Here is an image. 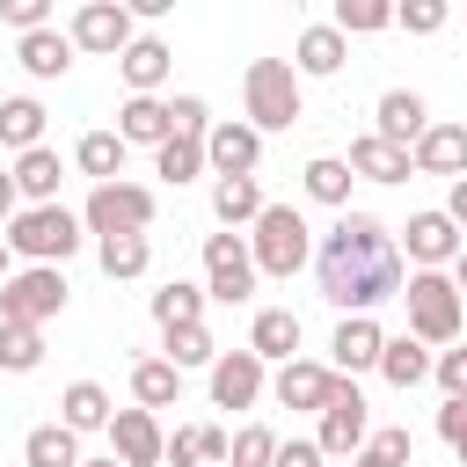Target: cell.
Wrapping results in <instances>:
<instances>
[{"mask_svg":"<svg viewBox=\"0 0 467 467\" xmlns=\"http://www.w3.org/2000/svg\"><path fill=\"white\" fill-rule=\"evenodd\" d=\"M314 285L336 314H372L379 299H401V241L372 212H336V226L314 241Z\"/></svg>","mask_w":467,"mask_h":467,"instance_id":"obj_1","label":"cell"},{"mask_svg":"<svg viewBox=\"0 0 467 467\" xmlns=\"http://www.w3.org/2000/svg\"><path fill=\"white\" fill-rule=\"evenodd\" d=\"M401 306H409V336L431 343V350H452L460 343V321H467V299L452 285V270H416L401 285Z\"/></svg>","mask_w":467,"mask_h":467,"instance_id":"obj_2","label":"cell"},{"mask_svg":"<svg viewBox=\"0 0 467 467\" xmlns=\"http://www.w3.org/2000/svg\"><path fill=\"white\" fill-rule=\"evenodd\" d=\"M241 102H248V124H255V131H292V124L306 117V95H299L292 58H248Z\"/></svg>","mask_w":467,"mask_h":467,"instance_id":"obj_3","label":"cell"},{"mask_svg":"<svg viewBox=\"0 0 467 467\" xmlns=\"http://www.w3.org/2000/svg\"><path fill=\"white\" fill-rule=\"evenodd\" d=\"M248 255L255 277H292L314 263V226L299 219V204H263V219L248 226Z\"/></svg>","mask_w":467,"mask_h":467,"instance_id":"obj_4","label":"cell"},{"mask_svg":"<svg viewBox=\"0 0 467 467\" xmlns=\"http://www.w3.org/2000/svg\"><path fill=\"white\" fill-rule=\"evenodd\" d=\"M80 234H88L80 212H66V204H22L15 226H7V248H15L22 263H51V270H58V263L80 248Z\"/></svg>","mask_w":467,"mask_h":467,"instance_id":"obj_5","label":"cell"},{"mask_svg":"<svg viewBox=\"0 0 467 467\" xmlns=\"http://www.w3.org/2000/svg\"><path fill=\"white\" fill-rule=\"evenodd\" d=\"M153 212H161V197H153L146 182H95L88 204H80V226H88L95 241H117V234H146Z\"/></svg>","mask_w":467,"mask_h":467,"instance_id":"obj_6","label":"cell"},{"mask_svg":"<svg viewBox=\"0 0 467 467\" xmlns=\"http://www.w3.org/2000/svg\"><path fill=\"white\" fill-rule=\"evenodd\" d=\"M66 314V270L51 263H22L7 285H0V321H22V328H44Z\"/></svg>","mask_w":467,"mask_h":467,"instance_id":"obj_7","label":"cell"},{"mask_svg":"<svg viewBox=\"0 0 467 467\" xmlns=\"http://www.w3.org/2000/svg\"><path fill=\"white\" fill-rule=\"evenodd\" d=\"M66 36H73V51L124 58V51H131V36H139V15H131V0H80V7H73V22H66Z\"/></svg>","mask_w":467,"mask_h":467,"instance_id":"obj_8","label":"cell"},{"mask_svg":"<svg viewBox=\"0 0 467 467\" xmlns=\"http://www.w3.org/2000/svg\"><path fill=\"white\" fill-rule=\"evenodd\" d=\"M328 460H358L365 445H372V416H365V394H358V379H343L336 372V387H328V409H321V438H314Z\"/></svg>","mask_w":467,"mask_h":467,"instance_id":"obj_9","label":"cell"},{"mask_svg":"<svg viewBox=\"0 0 467 467\" xmlns=\"http://www.w3.org/2000/svg\"><path fill=\"white\" fill-rule=\"evenodd\" d=\"M204 292H212L219 306L255 299V255H248V234H204Z\"/></svg>","mask_w":467,"mask_h":467,"instance_id":"obj_10","label":"cell"},{"mask_svg":"<svg viewBox=\"0 0 467 467\" xmlns=\"http://www.w3.org/2000/svg\"><path fill=\"white\" fill-rule=\"evenodd\" d=\"M394 241H401V255H409L416 270H452V263H460V248H467V241H460V226L445 219V204H438V212H409V226H401Z\"/></svg>","mask_w":467,"mask_h":467,"instance_id":"obj_11","label":"cell"},{"mask_svg":"<svg viewBox=\"0 0 467 467\" xmlns=\"http://www.w3.org/2000/svg\"><path fill=\"white\" fill-rule=\"evenodd\" d=\"M379 350H387V328L372 314H343L336 336H328V372L358 379V372H379Z\"/></svg>","mask_w":467,"mask_h":467,"instance_id":"obj_12","label":"cell"},{"mask_svg":"<svg viewBox=\"0 0 467 467\" xmlns=\"http://www.w3.org/2000/svg\"><path fill=\"white\" fill-rule=\"evenodd\" d=\"M270 394V365L255 350H219L212 365V409H255Z\"/></svg>","mask_w":467,"mask_h":467,"instance_id":"obj_13","label":"cell"},{"mask_svg":"<svg viewBox=\"0 0 467 467\" xmlns=\"http://www.w3.org/2000/svg\"><path fill=\"white\" fill-rule=\"evenodd\" d=\"M109 452H117L124 467H161V460H168L161 416H153V409H117V416H109Z\"/></svg>","mask_w":467,"mask_h":467,"instance_id":"obj_14","label":"cell"},{"mask_svg":"<svg viewBox=\"0 0 467 467\" xmlns=\"http://www.w3.org/2000/svg\"><path fill=\"white\" fill-rule=\"evenodd\" d=\"M204 161H212L219 182H226V175H255V161H263V131H255L248 117H219L212 139H204Z\"/></svg>","mask_w":467,"mask_h":467,"instance_id":"obj_15","label":"cell"},{"mask_svg":"<svg viewBox=\"0 0 467 467\" xmlns=\"http://www.w3.org/2000/svg\"><path fill=\"white\" fill-rule=\"evenodd\" d=\"M431 131V102L416 95V88H387L379 95V117H372V139H387V146H401V153H416V139Z\"/></svg>","mask_w":467,"mask_h":467,"instance_id":"obj_16","label":"cell"},{"mask_svg":"<svg viewBox=\"0 0 467 467\" xmlns=\"http://www.w3.org/2000/svg\"><path fill=\"white\" fill-rule=\"evenodd\" d=\"M343 58H350V36H343L336 22H306L299 44H292V73H299V80H336Z\"/></svg>","mask_w":467,"mask_h":467,"instance_id":"obj_17","label":"cell"},{"mask_svg":"<svg viewBox=\"0 0 467 467\" xmlns=\"http://www.w3.org/2000/svg\"><path fill=\"white\" fill-rule=\"evenodd\" d=\"M328 387H336V372L328 365H314V358H292V365H277L270 372V394H277V409H328Z\"/></svg>","mask_w":467,"mask_h":467,"instance_id":"obj_18","label":"cell"},{"mask_svg":"<svg viewBox=\"0 0 467 467\" xmlns=\"http://www.w3.org/2000/svg\"><path fill=\"white\" fill-rule=\"evenodd\" d=\"M416 175H445V182H467V124H438L431 117V131L416 139Z\"/></svg>","mask_w":467,"mask_h":467,"instance_id":"obj_19","label":"cell"},{"mask_svg":"<svg viewBox=\"0 0 467 467\" xmlns=\"http://www.w3.org/2000/svg\"><path fill=\"white\" fill-rule=\"evenodd\" d=\"M117 139L124 146H168L175 139V117H168V102L161 95H124V109H117Z\"/></svg>","mask_w":467,"mask_h":467,"instance_id":"obj_20","label":"cell"},{"mask_svg":"<svg viewBox=\"0 0 467 467\" xmlns=\"http://www.w3.org/2000/svg\"><path fill=\"white\" fill-rule=\"evenodd\" d=\"M117 73H124V88H131V95H161V80L175 73L168 36H131V51L117 58Z\"/></svg>","mask_w":467,"mask_h":467,"instance_id":"obj_21","label":"cell"},{"mask_svg":"<svg viewBox=\"0 0 467 467\" xmlns=\"http://www.w3.org/2000/svg\"><path fill=\"white\" fill-rule=\"evenodd\" d=\"M248 350H255L263 365H292V358H299V314H292V306H263V314L248 321Z\"/></svg>","mask_w":467,"mask_h":467,"instance_id":"obj_22","label":"cell"},{"mask_svg":"<svg viewBox=\"0 0 467 467\" xmlns=\"http://www.w3.org/2000/svg\"><path fill=\"white\" fill-rule=\"evenodd\" d=\"M263 204H270V197H263L255 175H226V182H212V219H219L226 234H234V226H255Z\"/></svg>","mask_w":467,"mask_h":467,"instance_id":"obj_23","label":"cell"},{"mask_svg":"<svg viewBox=\"0 0 467 467\" xmlns=\"http://www.w3.org/2000/svg\"><path fill=\"white\" fill-rule=\"evenodd\" d=\"M431 365H438V358H431V343H416L409 328H401V336H387V350H379V379H387V387H401V394H409V387H423V379H431Z\"/></svg>","mask_w":467,"mask_h":467,"instance_id":"obj_24","label":"cell"},{"mask_svg":"<svg viewBox=\"0 0 467 467\" xmlns=\"http://www.w3.org/2000/svg\"><path fill=\"white\" fill-rule=\"evenodd\" d=\"M226 452H234V438L219 423H182L168 438V467H226Z\"/></svg>","mask_w":467,"mask_h":467,"instance_id":"obj_25","label":"cell"},{"mask_svg":"<svg viewBox=\"0 0 467 467\" xmlns=\"http://www.w3.org/2000/svg\"><path fill=\"white\" fill-rule=\"evenodd\" d=\"M15 58H22V73H29V80H58V73L73 66V36H66V29L15 36Z\"/></svg>","mask_w":467,"mask_h":467,"instance_id":"obj_26","label":"cell"},{"mask_svg":"<svg viewBox=\"0 0 467 467\" xmlns=\"http://www.w3.org/2000/svg\"><path fill=\"white\" fill-rule=\"evenodd\" d=\"M299 182H306V197H314V204L350 212V182H358V175H350V161H343V153H314V161L299 168Z\"/></svg>","mask_w":467,"mask_h":467,"instance_id":"obj_27","label":"cell"},{"mask_svg":"<svg viewBox=\"0 0 467 467\" xmlns=\"http://www.w3.org/2000/svg\"><path fill=\"white\" fill-rule=\"evenodd\" d=\"M109 416H117V409H109V394H102L95 379H73V387L58 394V423H66L73 438H88V431H109Z\"/></svg>","mask_w":467,"mask_h":467,"instance_id":"obj_28","label":"cell"},{"mask_svg":"<svg viewBox=\"0 0 467 467\" xmlns=\"http://www.w3.org/2000/svg\"><path fill=\"white\" fill-rule=\"evenodd\" d=\"M409 168H416V161H409L401 146H387V139H372V131L350 139V175H365V182H409Z\"/></svg>","mask_w":467,"mask_h":467,"instance_id":"obj_29","label":"cell"},{"mask_svg":"<svg viewBox=\"0 0 467 467\" xmlns=\"http://www.w3.org/2000/svg\"><path fill=\"white\" fill-rule=\"evenodd\" d=\"M204 299H212L204 285H190V277H168V285L153 292V321H161V336H168V328H197V321H204Z\"/></svg>","mask_w":467,"mask_h":467,"instance_id":"obj_30","label":"cell"},{"mask_svg":"<svg viewBox=\"0 0 467 467\" xmlns=\"http://www.w3.org/2000/svg\"><path fill=\"white\" fill-rule=\"evenodd\" d=\"M182 401V372L168 358H139L131 365V409H175Z\"/></svg>","mask_w":467,"mask_h":467,"instance_id":"obj_31","label":"cell"},{"mask_svg":"<svg viewBox=\"0 0 467 467\" xmlns=\"http://www.w3.org/2000/svg\"><path fill=\"white\" fill-rule=\"evenodd\" d=\"M0 146H15V161L44 146V102L36 95H7L0 102Z\"/></svg>","mask_w":467,"mask_h":467,"instance_id":"obj_32","label":"cell"},{"mask_svg":"<svg viewBox=\"0 0 467 467\" xmlns=\"http://www.w3.org/2000/svg\"><path fill=\"white\" fill-rule=\"evenodd\" d=\"M124 139L117 131H80V146H73V168L80 175H95V182H124Z\"/></svg>","mask_w":467,"mask_h":467,"instance_id":"obj_33","label":"cell"},{"mask_svg":"<svg viewBox=\"0 0 467 467\" xmlns=\"http://www.w3.org/2000/svg\"><path fill=\"white\" fill-rule=\"evenodd\" d=\"M58 153L51 146H36V153H22L15 161V190H22V204H58Z\"/></svg>","mask_w":467,"mask_h":467,"instance_id":"obj_34","label":"cell"},{"mask_svg":"<svg viewBox=\"0 0 467 467\" xmlns=\"http://www.w3.org/2000/svg\"><path fill=\"white\" fill-rule=\"evenodd\" d=\"M22 460H29V467H80V438H73L66 423H36V431L22 438Z\"/></svg>","mask_w":467,"mask_h":467,"instance_id":"obj_35","label":"cell"},{"mask_svg":"<svg viewBox=\"0 0 467 467\" xmlns=\"http://www.w3.org/2000/svg\"><path fill=\"white\" fill-rule=\"evenodd\" d=\"M95 263H102V277H146V263H153V241H146V234L95 241Z\"/></svg>","mask_w":467,"mask_h":467,"instance_id":"obj_36","label":"cell"},{"mask_svg":"<svg viewBox=\"0 0 467 467\" xmlns=\"http://www.w3.org/2000/svg\"><path fill=\"white\" fill-rule=\"evenodd\" d=\"M204 168H212V161H204V139H168V146L153 153V175H161V182H175V190H182V182H197Z\"/></svg>","mask_w":467,"mask_h":467,"instance_id":"obj_37","label":"cell"},{"mask_svg":"<svg viewBox=\"0 0 467 467\" xmlns=\"http://www.w3.org/2000/svg\"><path fill=\"white\" fill-rule=\"evenodd\" d=\"M44 365V328L0 321V372H36Z\"/></svg>","mask_w":467,"mask_h":467,"instance_id":"obj_38","label":"cell"},{"mask_svg":"<svg viewBox=\"0 0 467 467\" xmlns=\"http://www.w3.org/2000/svg\"><path fill=\"white\" fill-rule=\"evenodd\" d=\"M343 36H379V29H394V7L387 0H336V15H328Z\"/></svg>","mask_w":467,"mask_h":467,"instance_id":"obj_39","label":"cell"},{"mask_svg":"<svg viewBox=\"0 0 467 467\" xmlns=\"http://www.w3.org/2000/svg\"><path fill=\"white\" fill-rule=\"evenodd\" d=\"M168 365H175V372H190V365H219L212 328H204V321H197V328H168Z\"/></svg>","mask_w":467,"mask_h":467,"instance_id":"obj_40","label":"cell"},{"mask_svg":"<svg viewBox=\"0 0 467 467\" xmlns=\"http://www.w3.org/2000/svg\"><path fill=\"white\" fill-rule=\"evenodd\" d=\"M445 22H452L445 0H401V7H394V29H409V36H438Z\"/></svg>","mask_w":467,"mask_h":467,"instance_id":"obj_41","label":"cell"},{"mask_svg":"<svg viewBox=\"0 0 467 467\" xmlns=\"http://www.w3.org/2000/svg\"><path fill=\"white\" fill-rule=\"evenodd\" d=\"M270 460H277V431H263V423L234 431V452H226V467H270Z\"/></svg>","mask_w":467,"mask_h":467,"instance_id":"obj_42","label":"cell"},{"mask_svg":"<svg viewBox=\"0 0 467 467\" xmlns=\"http://www.w3.org/2000/svg\"><path fill=\"white\" fill-rule=\"evenodd\" d=\"M168 117H175V139H212V109H204V95H175L168 102Z\"/></svg>","mask_w":467,"mask_h":467,"instance_id":"obj_43","label":"cell"},{"mask_svg":"<svg viewBox=\"0 0 467 467\" xmlns=\"http://www.w3.org/2000/svg\"><path fill=\"white\" fill-rule=\"evenodd\" d=\"M0 22L15 36H36V29H51V0H0Z\"/></svg>","mask_w":467,"mask_h":467,"instance_id":"obj_44","label":"cell"},{"mask_svg":"<svg viewBox=\"0 0 467 467\" xmlns=\"http://www.w3.org/2000/svg\"><path fill=\"white\" fill-rule=\"evenodd\" d=\"M431 379L445 387V401H467V343H452V350H438V365H431Z\"/></svg>","mask_w":467,"mask_h":467,"instance_id":"obj_45","label":"cell"},{"mask_svg":"<svg viewBox=\"0 0 467 467\" xmlns=\"http://www.w3.org/2000/svg\"><path fill=\"white\" fill-rule=\"evenodd\" d=\"M438 438H445L452 460L467 467V401H445V409H438Z\"/></svg>","mask_w":467,"mask_h":467,"instance_id":"obj_46","label":"cell"},{"mask_svg":"<svg viewBox=\"0 0 467 467\" xmlns=\"http://www.w3.org/2000/svg\"><path fill=\"white\" fill-rule=\"evenodd\" d=\"M372 452H387L394 467H409V460H416V438H409V423H387V431H372Z\"/></svg>","mask_w":467,"mask_h":467,"instance_id":"obj_47","label":"cell"},{"mask_svg":"<svg viewBox=\"0 0 467 467\" xmlns=\"http://www.w3.org/2000/svg\"><path fill=\"white\" fill-rule=\"evenodd\" d=\"M321 460H328V452H321L314 438H277V460H270V467H321Z\"/></svg>","mask_w":467,"mask_h":467,"instance_id":"obj_48","label":"cell"},{"mask_svg":"<svg viewBox=\"0 0 467 467\" xmlns=\"http://www.w3.org/2000/svg\"><path fill=\"white\" fill-rule=\"evenodd\" d=\"M22 212V190H15V168H0V226H15Z\"/></svg>","mask_w":467,"mask_h":467,"instance_id":"obj_49","label":"cell"},{"mask_svg":"<svg viewBox=\"0 0 467 467\" xmlns=\"http://www.w3.org/2000/svg\"><path fill=\"white\" fill-rule=\"evenodd\" d=\"M445 219L467 234V182H452V197H445Z\"/></svg>","mask_w":467,"mask_h":467,"instance_id":"obj_50","label":"cell"},{"mask_svg":"<svg viewBox=\"0 0 467 467\" xmlns=\"http://www.w3.org/2000/svg\"><path fill=\"white\" fill-rule=\"evenodd\" d=\"M350 467H394V460H387V452H372V445H365V452H358V460H350Z\"/></svg>","mask_w":467,"mask_h":467,"instance_id":"obj_51","label":"cell"},{"mask_svg":"<svg viewBox=\"0 0 467 467\" xmlns=\"http://www.w3.org/2000/svg\"><path fill=\"white\" fill-rule=\"evenodd\" d=\"M15 277V248H7V234H0V285Z\"/></svg>","mask_w":467,"mask_h":467,"instance_id":"obj_52","label":"cell"},{"mask_svg":"<svg viewBox=\"0 0 467 467\" xmlns=\"http://www.w3.org/2000/svg\"><path fill=\"white\" fill-rule=\"evenodd\" d=\"M452 285H460V299H467V248H460V263H452Z\"/></svg>","mask_w":467,"mask_h":467,"instance_id":"obj_53","label":"cell"},{"mask_svg":"<svg viewBox=\"0 0 467 467\" xmlns=\"http://www.w3.org/2000/svg\"><path fill=\"white\" fill-rule=\"evenodd\" d=\"M80 467H124V460H117V452H109V460H80Z\"/></svg>","mask_w":467,"mask_h":467,"instance_id":"obj_54","label":"cell"}]
</instances>
